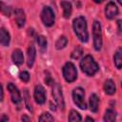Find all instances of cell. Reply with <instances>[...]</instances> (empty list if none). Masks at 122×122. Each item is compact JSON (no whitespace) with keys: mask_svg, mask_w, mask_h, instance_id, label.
<instances>
[{"mask_svg":"<svg viewBox=\"0 0 122 122\" xmlns=\"http://www.w3.org/2000/svg\"><path fill=\"white\" fill-rule=\"evenodd\" d=\"M73 30L81 42H87L89 39V33L87 30V22L86 19L82 16H79L73 20L72 23Z\"/></svg>","mask_w":122,"mask_h":122,"instance_id":"cell-1","label":"cell"},{"mask_svg":"<svg viewBox=\"0 0 122 122\" xmlns=\"http://www.w3.org/2000/svg\"><path fill=\"white\" fill-rule=\"evenodd\" d=\"M80 68L83 72H85L87 75H90V76L94 75L99 70L97 63L94 61L93 57L91 55H86L82 59V61L80 62Z\"/></svg>","mask_w":122,"mask_h":122,"instance_id":"cell-2","label":"cell"},{"mask_svg":"<svg viewBox=\"0 0 122 122\" xmlns=\"http://www.w3.org/2000/svg\"><path fill=\"white\" fill-rule=\"evenodd\" d=\"M63 76L69 83L73 82L77 78V71L75 66L71 62H67L63 67Z\"/></svg>","mask_w":122,"mask_h":122,"instance_id":"cell-3","label":"cell"},{"mask_svg":"<svg viewBox=\"0 0 122 122\" xmlns=\"http://www.w3.org/2000/svg\"><path fill=\"white\" fill-rule=\"evenodd\" d=\"M92 36H93V46L95 51H100L102 47V31H101L100 23L98 21L93 22Z\"/></svg>","mask_w":122,"mask_h":122,"instance_id":"cell-4","label":"cell"},{"mask_svg":"<svg viewBox=\"0 0 122 122\" xmlns=\"http://www.w3.org/2000/svg\"><path fill=\"white\" fill-rule=\"evenodd\" d=\"M72 98H73L74 103L77 105V107H79L82 110H85L87 108L86 102H85V92H84V90L82 88L78 87V88L73 90Z\"/></svg>","mask_w":122,"mask_h":122,"instance_id":"cell-5","label":"cell"},{"mask_svg":"<svg viewBox=\"0 0 122 122\" xmlns=\"http://www.w3.org/2000/svg\"><path fill=\"white\" fill-rule=\"evenodd\" d=\"M41 19L47 27H51L54 24V13L50 7H44L41 12Z\"/></svg>","mask_w":122,"mask_h":122,"instance_id":"cell-6","label":"cell"},{"mask_svg":"<svg viewBox=\"0 0 122 122\" xmlns=\"http://www.w3.org/2000/svg\"><path fill=\"white\" fill-rule=\"evenodd\" d=\"M52 97H53L55 103L57 104V106L61 110H64V107H65L64 97H63V93H62V89H61L59 84H54L53 85V88H52Z\"/></svg>","mask_w":122,"mask_h":122,"instance_id":"cell-7","label":"cell"},{"mask_svg":"<svg viewBox=\"0 0 122 122\" xmlns=\"http://www.w3.org/2000/svg\"><path fill=\"white\" fill-rule=\"evenodd\" d=\"M8 90L10 93V97H11V101L18 106L21 105V102H22V99H21V95H20V92L18 91V89L12 84V83H9L8 84Z\"/></svg>","mask_w":122,"mask_h":122,"instance_id":"cell-8","label":"cell"},{"mask_svg":"<svg viewBox=\"0 0 122 122\" xmlns=\"http://www.w3.org/2000/svg\"><path fill=\"white\" fill-rule=\"evenodd\" d=\"M118 14V8L114 2H109L105 7V15L108 19H112Z\"/></svg>","mask_w":122,"mask_h":122,"instance_id":"cell-9","label":"cell"},{"mask_svg":"<svg viewBox=\"0 0 122 122\" xmlns=\"http://www.w3.org/2000/svg\"><path fill=\"white\" fill-rule=\"evenodd\" d=\"M34 99L38 104H43L46 101V92L41 85H37L34 88Z\"/></svg>","mask_w":122,"mask_h":122,"instance_id":"cell-10","label":"cell"},{"mask_svg":"<svg viewBox=\"0 0 122 122\" xmlns=\"http://www.w3.org/2000/svg\"><path fill=\"white\" fill-rule=\"evenodd\" d=\"M14 18H15V22H16V24H17V26L19 28H22L25 25L26 16H25V12H24L23 10L15 9V10H14Z\"/></svg>","mask_w":122,"mask_h":122,"instance_id":"cell-11","label":"cell"},{"mask_svg":"<svg viewBox=\"0 0 122 122\" xmlns=\"http://www.w3.org/2000/svg\"><path fill=\"white\" fill-rule=\"evenodd\" d=\"M35 55H36V51H35V48L33 45H30L28 49V53H27V56H28V59H27V64H28V67L31 68L33 63H34V60H35Z\"/></svg>","mask_w":122,"mask_h":122,"instance_id":"cell-12","label":"cell"},{"mask_svg":"<svg viewBox=\"0 0 122 122\" xmlns=\"http://www.w3.org/2000/svg\"><path fill=\"white\" fill-rule=\"evenodd\" d=\"M11 58H12V61H13L16 65H22L23 62H24V55H23V52H22L19 49H16V50L13 51L12 55H11Z\"/></svg>","mask_w":122,"mask_h":122,"instance_id":"cell-13","label":"cell"},{"mask_svg":"<svg viewBox=\"0 0 122 122\" xmlns=\"http://www.w3.org/2000/svg\"><path fill=\"white\" fill-rule=\"evenodd\" d=\"M115 84L114 82L112 80V79H108L105 81V84H104V91L107 94H113L115 92Z\"/></svg>","mask_w":122,"mask_h":122,"instance_id":"cell-14","label":"cell"},{"mask_svg":"<svg viewBox=\"0 0 122 122\" xmlns=\"http://www.w3.org/2000/svg\"><path fill=\"white\" fill-rule=\"evenodd\" d=\"M98 104H99V98L95 93H92L90 96V110L92 112H96L98 110Z\"/></svg>","mask_w":122,"mask_h":122,"instance_id":"cell-15","label":"cell"},{"mask_svg":"<svg viewBox=\"0 0 122 122\" xmlns=\"http://www.w3.org/2000/svg\"><path fill=\"white\" fill-rule=\"evenodd\" d=\"M10 37L9 32L4 28H2L0 30V42H1V44L3 46L7 47L10 44Z\"/></svg>","mask_w":122,"mask_h":122,"instance_id":"cell-16","label":"cell"},{"mask_svg":"<svg viewBox=\"0 0 122 122\" xmlns=\"http://www.w3.org/2000/svg\"><path fill=\"white\" fill-rule=\"evenodd\" d=\"M113 61L117 69H122V49L121 48L117 49V51H115L113 56Z\"/></svg>","mask_w":122,"mask_h":122,"instance_id":"cell-17","label":"cell"},{"mask_svg":"<svg viewBox=\"0 0 122 122\" xmlns=\"http://www.w3.org/2000/svg\"><path fill=\"white\" fill-rule=\"evenodd\" d=\"M61 7L63 8V15L65 18H69L71 14V4L70 2H66V1H62L60 3Z\"/></svg>","mask_w":122,"mask_h":122,"instance_id":"cell-18","label":"cell"},{"mask_svg":"<svg viewBox=\"0 0 122 122\" xmlns=\"http://www.w3.org/2000/svg\"><path fill=\"white\" fill-rule=\"evenodd\" d=\"M116 113L113 110L108 109L104 114V122H115Z\"/></svg>","mask_w":122,"mask_h":122,"instance_id":"cell-19","label":"cell"},{"mask_svg":"<svg viewBox=\"0 0 122 122\" xmlns=\"http://www.w3.org/2000/svg\"><path fill=\"white\" fill-rule=\"evenodd\" d=\"M68 122H81V115L76 111L71 110L69 114Z\"/></svg>","mask_w":122,"mask_h":122,"instance_id":"cell-20","label":"cell"},{"mask_svg":"<svg viewBox=\"0 0 122 122\" xmlns=\"http://www.w3.org/2000/svg\"><path fill=\"white\" fill-rule=\"evenodd\" d=\"M36 42H37V44H38V46H39L41 51H44L47 49V39H46L45 36H43V35L37 36Z\"/></svg>","mask_w":122,"mask_h":122,"instance_id":"cell-21","label":"cell"},{"mask_svg":"<svg viewBox=\"0 0 122 122\" xmlns=\"http://www.w3.org/2000/svg\"><path fill=\"white\" fill-rule=\"evenodd\" d=\"M67 43H68V39L65 36H60L57 39V41L55 42V48L57 50H61V49L65 48V46L67 45Z\"/></svg>","mask_w":122,"mask_h":122,"instance_id":"cell-22","label":"cell"},{"mask_svg":"<svg viewBox=\"0 0 122 122\" xmlns=\"http://www.w3.org/2000/svg\"><path fill=\"white\" fill-rule=\"evenodd\" d=\"M39 122H54V120L50 112H43L39 117Z\"/></svg>","mask_w":122,"mask_h":122,"instance_id":"cell-23","label":"cell"},{"mask_svg":"<svg viewBox=\"0 0 122 122\" xmlns=\"http://www.w3.org/2000/svg\"><path fill=\"white\" fill-rule=\"evenodd\" d=\"M82 52H83L82 48L79 47V46H77V47H75L74 50L72 51V52H71V57H72L73 59H78V58L82 55Z\"/></svg>","mask_w":122,"mask_h":122,"instance_id":"cell-24","label":"cell"},{"mask_svg":"<svg viewBox=\"0 0 122 122\" xmlns=\"http://www.w3.org/2000/svg\"><path fill=\"white\" fill-rule=\"evenodd\" d=\"M1 5V10H2V12L6 15V16H10V12H11V9H10V7H8V6H5L3 3H1L0 4Z\"/></svg>","mask_w":122,"mask_h":122,"instance_id":"cell-25","label":"cell"},{"mask_svg":"<svg viewBox=\"0 0 122 122\" xmlns=\"http://www.w3.org/2000/svg\"><path fill=\"white\" fill-rule=\"evenodd\" d=\"M24 98H25V102H26V105H27L28 110H29V111H32L31 105L30 104V95H29V92H28L27 90L24 92Z\"/></svg>","mask_w":122,"mask_h":122,"instance_id":"cell-26","label":"cell"},{"mask_svg":"<svg viewBox=\"0 0 122 122\" xmlns=\"http://www.w3.org/2000/svg\"><path fill=\"white\" fill-rule=\"evenodd\" d=\"M19 76H20V79L23 82H28L30 80V74H29L28 71H22Z\"/></svg>","mask_w":122,"mask_h":122,"instance_id":"cell-27","label":"cell"},{"mask_svg":"<svg viewBox=\"0 0 122 122\" xmlns=\"http://www.w3.org/2000/svg\"><path fill=\"white\" fill-rule=\"evenodd\" d=\"M117 27H118L119 32L122 34V20H118L117 21Z\"/></svg>","mask_w":122,"mask_h":122,"instance_id":"cell-28","label":"cell"},{"mask_svg":"<svg viewBox=\"0 0 122 122\" xmlns=\"http://www.w3.org/2000/svg\"><path fill=\"white\" fill-rule=\"evenodd\" d=\"M8 121H9L8 116L5 115V114H3V115L1 116V122H8Z\"/></svg>","mask_w":122,"mask_h":122,"instance_id":"cell-29","label":"cell"},{"mask_svg":"<svg viewBox=\"0 0 122 122\" xmlns=\"http://www.w3.org/2000/svg\"><path fill=\"white\" fill-rule=\"evenodd\" d=\"M22 121L23 122H30V118L27 115H23L22 116Z\"/></svg>","mask_w":122,"mask_h":122,"instance_id":"cell-30","label":"cell"},{"mask_svg":"<svg viewBox=\"0 0 122 122\" xmlns=\"http://www.w3.org/2000/svg\"><path fill=\"white\" fill-rule=\"evenodd\" d=\"M85 122H93V119H92V118H91V117H89V116H88V117H87V118H86V121H85Z\"/></svg>","mask_w":122,"mask_h":122,"instance_id":"cell-31","label":"cell"},{"mask_svg":"<svg viewBox=\"0 0 122 122\" xmlns=\"http://www.w3.org/2000/svg\"><path fill=\"white\" fill-rule=\"evenodd\" d=\"M118 3H119L120 5H122V1H118Z\"/></svg>","mask_w":122,"mask_h":122,"instance_id":"cell-32","label":"cell"}]
</instances>
